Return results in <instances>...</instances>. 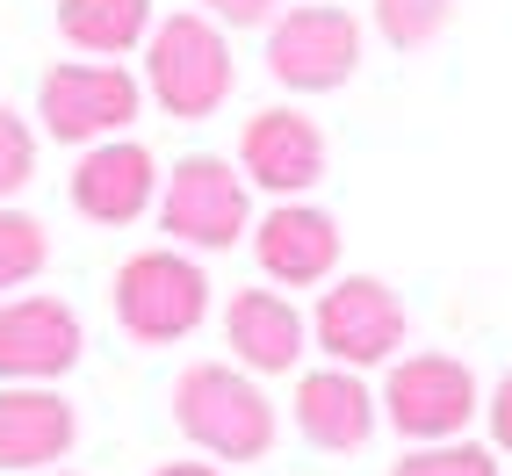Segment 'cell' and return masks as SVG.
I'll return each mask as SVG.
<instances>
[{
  "instance_id": "obj_3",
  "label": "cell",
  "mask_w": 512,
  "mask_h": 476,
  "mask_svg": "<svg viewBox=\"0 0 512 476\" xmlns=\"http://www.w3.org/2000/svg\"><path fill=\"white\" fill-rule=\"evenodd\" d=\"M210 311V282L202 267L181 260L174 246H152V253H130L116 267V318L130 339L145 347H166V339H188Z\"/></svg>"
},
{
  "instance_id": "obj_6",
  "label": "cell",
  "mask_w": 512,
  "mask_h": 476,
  "mask_svg": "<svg viewBox=\"0 0 512 476\" xmlns=\"http://www.w3.org/2000/svg\"><path fill=\"white\" fill-rule=\"evenodd\" d=\"M159 224L181 238V246H202L217 253L231 238H246V181L231 174V159L217 152H195L181 159L159 188Z\"/></svg>"
},
{
  "instance_id": "obj_1",
  "label": "cell",
  "mask_w": 512,
  "mask_h": 476,
  "mask_svg": "<svg viewBox=\"0 0 512 476\" xmlns=\"http://www.w3.org/2000/svg\"><path fill=\"white\" fill-rule=\"evenodd\" d=\"M145 87L166 116H217L231 94V44L210 15H166L145 37Z\"/></svg>"
},
{
  "instance_id": "obj_16",
  "label": "cell",
  "mask_w": 512,
  "mask_h": 476,
  "mask_svg": "<svg viewBox=\"0 0 512 476\" xmlns=\"http://www.w3.org/2000/svg\"><path fill=\"white\" fill-rule=\"evenodd\" d=\"M58 29L80 51L116 58V51L152 37V0H58Z\"/></svg>"
},
{
  "instance_id": "obj_2",
  "label": "cell",
  "mask_w": 512,
  "mask_h": 476,
  "mask_svg": "<svg viewBox=\"0 0 512 476\" xmlns=\"http://www.w3.org/2000/svg\"><path fill=\"white\" fill-rule=\"evenodd\" d=\"M174 412H181V433L195 448H210L217 462H253V455L275 448V404L260 397V383L231 376L224 361L188 368L174 383Z\"/></svg>"
},
{
  "instance_id": "obj_11",
  "label": "cell",
  "mask_w": 512,
  "mask_h": 476,
  "mask_svg": "<svg viewBox=\"0 0 512 476\" xmlns=\"http://www.w3.org/2000/svg\"><path fill=\"white\" fill-rule=\"evenodd\" d=\"M152 195H159V166H152L145 145H130V138H101L73 166V202H80V217H94V224L145 217Z\"/></svg>"
},
{
  "instance_id": "obj_8",
  "label": "cell",
  "mask_w": 512,
  "mask_h": 476,
  "mask_svg": "<svg viewBox=\"0 0 512 476\" xmlns=\"http://www.w3.org/2000/svg\"><path fill=\"white\" fill-rule=\"evenodd\" d=\"M311 332L339 368H368V361H390L404 347V303L375 275H347V282L325 289Z\"/></svg>"
},
{
  "instance_id": "obj_14",
  "label": "cell",
  "mask_w": 512,
  "mask_h": 476,
  "mask_svg": "<svg viewBox=\"0 0 512 476\" xmlns=\"http://www.w3.org/2000/svg\"><path fill=\"white\" fill-rule=\"evenodd\" d=\"M73 448V404L58 390H0V469H44Z\"/></svg>"
},
{
  "instance_id": "obj_12",
  "label": "cell",
  "mask_w": 512,
  "mask_h": 476,
  "mask_svg": "<svg viewBox=\"0 0 512 476\" xmlns=\"http://www.w3.org/2000/svg\"><path fill=\"white\" fill-rule=\"evenodd\" d=\"M253 253H260L267 275L289 282V289L325 282L332 267H339V224H332L325 210H311V202H282L275 217H260Z\"/></svg>"
},
{
  "instance_id": "obj_21",
  "label": "cell",
  "mask_w": 512,
  "mask_h": 476,
  "mask_svg": "<svg viewBox=\"0 0 512 476\" xmlns=\"http://www.w3.org/2000/svg\"><path fill=\"white\" fill-rule=\"evenodd\" d=\"M202 15L231 22V29H260V22H275V0H202Z\"/></svg>"
},
{
  "instance_id": "obj_22",
  "label": "cell",
  "mask_w": 512,
  "mask_h": 476,
  "mask_svg": "<svg viewBox=\"0 0 512 476\" xmlns=\"http://www.w3.org/2000/svg\"><path fill=\"white\" fill-rule=\"evenodd\" d=\"M484 412H491V440H498V448L512 455V376L491 390V404H484Z\"/></svg>"
},
{
  "instance_id": "obj_7",
  "label": "cell",
  "mask_w": 512,
  "mask_h": 476,
  "mask_svg": "<svg viewBox=\"0 0 512 476\" xmlns=\"http://www.w3.org/2000/svg\"><path fill=\"white\" fill-rule=\"evenodd\" d=\"M383 412L404 440H455L484 404H476V376L448 354H412L390 368L383 383Z\"/></svg>"
},
{
  "instance_id": "obj_19",
  "label": "cell",
  "mask_w": 512,
  "mask_h": 476,
  "mask_svg": "<svg viewBox=\"0 0 512 476\" xmlns=\"http://www.w3.org/2000/svg\"><path fill=\"white\" fill-rule=\"evenodd\" d=\"M397 476H498L491 448H469V440H433V448L404 455Z\"/></svg>"
},
{
  "instance_id": "obj_17",
  "label": "cell",
  "mask_w": 512,
  "mask_h": 476,
  "mask_svg": "<svg viewBox=\"0 0 512 476\" xmlns=\"http://www.w3.org/2000/svg\"><path fill=\"white\" fill-rule=\"evenodd\" d=\"M51 260V231L29 210H0V289H22L29 275H44Z\"/></svg>"
},
{
  "instance_id": "obj_5",
  "label": "cell",
  "mask_w": 512,
  "mask_h": 476,
  "mask_svg": "<svg viewBox=\"0 0 512 476\" xmlns=\"http://www.w3.org/2000/svg\"><path fill=\"white\" fill-rule=\"evenodd\" d=\"M145 87L123 65H51L37 80V116L58 145H101L138 116Z\"/></svg>"
},
{
  "instance_id": "obj_9",
  "label": "cell",
  "mask_w": 512,
  "mask_h": 476,
  "mask_svg": "<svg viewBox=\"0 0 512 476\" xmlns=\"http://www.w3.org/2000/svg\"><path fill=\"white\" fill-rule=\"evenodd\" d=\"M238 166L267 195H303L325 181V130L303 109H260L238 138Z\"/></svg>"
},
{
  "instance_id": "obj_24",
  "label": "cell",
  "mask_w": 512,
  "mask_h": 476,
  "mask_svg": "<svg viewBox=\"0 0 512 476\" xmlns=\"http://www.w3.org/2000/svg\"><path fill=\"white\" fill-rule=\"evenodd\" d=\"M58 476H65V469H58Z\"/></svg>"
},
{
  "instance_id": "obj_15",
  "label": "cell",
  "mask_w": 512,
  "mask_h": 476,
  "mask_svg": "<svg viewBox=\"0 0 512 476\" xmlns=\"http://www.w3.org/2000/svg\"><path fill=\"white\" fill-rule=\"evenodd\" d=\"M296 426L318 440V448H361L375 433V397L347 376V368H311L296 383Z\"/></svg>"
},
{
  "instance_id": "obj_20",
  "label": "cell",
  "mask_w": 512,
  "mask_h": 476,
  "mask_svg": "<svg viewBox=\"0 0 512 476\" xmlns=\"http://www.w3.org/2000/svg\"><path fill=\"white\" fill-rule=\"evenodd\" d=\"M29 174H37V138H29V123L15 109H0V202L29 188Z\"/></svg>"
},
{
  "instance_id": "obj_10",
  "label": "cell",
  "mask_w": 512,
  "mask_h": 476,
  "mask_svg": "<svg viewBox=\"0 0 512 476\" xmlns=\"http://www.w3.org/2000/svg\"><path fill=\"white\" fill-rule=\"evenodd\" d=\"M73 361H80V318L58 296L0 303V376L44 383V376H65Z\"/></svg>"
},
{
  "instance_id": "obj_4",
  "label": "cell",
  "mask_w": 512,
  "mask_h": 476,
  "mask_svg": "<svg viewBox=\"0 0 512 476\" xmlns=\"http://www.w3.org/2000/svg\"><path fill=\"white\" fill-rule=\"evenodd\" d=\"M361 65V22L347 8H289L267 22V73L289 94H332Z\"/></svg>"
},
{
  "instance_id": "obj_23",
  "label": "cell",
  "mask_w": 512,
  "mask_h": 476,
  "mask_svg": "<svg viewBox=\"0 0 512 476\" xmlns=\"http://www.w3.org/2000/svg\"><path fill=\"white\" fill-rule=\"evenodd\" d=\"M159 476H217V469H210V462H166Z\"/></svg>"
},
{
  "instance_id": "obj_18",
  "label": "cell",
  "mask_w": 512,
  "mask_h": 476,
  "mask_svg": "<svg viewBox=\"0 0 512 476\" xmlns=\"http://www.w3.org/2000/svg\"><path fill=\"white\" fill-rule=\"evenodd\" d=\"M448 15H455V0H375V29L397 51H426L448 29Z\"/></svg>"
},
{
  "instance_id": "obj_13",
  "label": "cell",
  "mask_w": 512,
  "mask_h": 476,
  "mask_svg": "<svg viewBox=\"0 0 512 476\" xmlns=\"http://www.w3.org/2000/svg\"><path fill=\"white\" fill-rule=\"evenodd\" d=\"M224 339H231V354L246 368L282 376V368H296V354H303V318L275 289H238L231 311H224Z\"/></svg>"
}]
</instances>
